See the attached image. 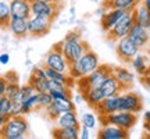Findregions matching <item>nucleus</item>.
Here are the masks:
<instances>
[{"label":"nucleus","mask_w":150,"mask_h":139,"mask_svg":"<svg viewBox=\"0 0 150 139\" xmlns=\"http://www.w3.org/2000/svg\"><path fill=\"white\" fill-rule=\"evenodd\" d=\"M99 65H100L99 56L89 48V49H86L85 53L82 54L75 63L70 64L68 75H70L72 79L76 81V79H79V78H82V77H85V75L91 74L92 71L96 70Z\"/></svg>","instance_id":"obj_1"},{"label":"nucleus","mask_w":150,"mask_h":139,"mask_svg":"<svg viewBox=\"0 0 150 139\" xmlns=\"http://www.w3.org/2000/svg\"><path fill=\"white\" fill-rule=\"evenodd\" d=\"M60 48H61V52L64 54L67 63L72 64L85 53L86 49H89V46L86 42L82 40L79 32L72 31V32L67 33L63 42H60Z\"/></svg>","instance_id":"obj_2"},{"label":"nucleus","mask_w":150,"mask_h":139,"mask_svg":"<svg viewBox=\"0 0 150 139\" xmlns=\"http://www.w3.org/2000/svg\"><path fill=\"white\" fill-rule=\"evenodd\" d=\"M29 125L28 121L21 116H11L7 118L4 127L0 131V135L6 139H22L27 135Z\"/></svg>","instance_id":"obj_3"},{"label":"nucleus","mask_w":150,"mask_h":139,"mask_svg":"<svg viewBox=\"0 0 150 139\" xmlns=\"http://www.w3.org/2000/svg\"><path fill=\"white\" fill-rule=\"evenodd\" d=\"M138 121V114L136 113H131V111H122V110H118L114 111L111 114H106V116H100V123L102 125H115L120 127L122 129H129L134 127Z\"/></svg>","instance_id":"obj_4"},{"label":"nucleus","mask_w":150,"mask_h":139,"mask_svg":"<svg viewBox=\"0 0 150 139\" xmlns=\"http://www.w3.org/2000/svg\"><path fill=\"white\" fill-rule=\"evenodd\" d=\"M111 72H112V67L100 64L96 70H93L91 74L85 75V77H82L79 79H76L78 89L81 92V91H83V89H86V88H100L102 84L104 82V79Z\"/></svg>","instance_id":"obj_5"},{"label":"nucleus","mask_w":150,"mask_h":139,"mask_svg":"<svg viewBox=\"0 0 150 139\" xmlns=\"http://www.w3.org/2000/svg\"><path fill=\"white\" fill-rule=\"evenodd\" d=\"M115 52H117L118 59L124 64H131L132 59L140 52V48H138L128 36H124L121 39H118L115 43Z\"/></svg>","instance_id":"obj_6"},{"label":"nucleus","mask_w":150,"mask_h":139,"mask_svg":"<svg viewBox=\"0 0 150 139\" xmlns=\"http://www.w3.org/2000/svg\"><path fill=\"white\" fill-rule=\"evenodd\" d=\"M134 25V16L132 11H127V14L114 25V27L107 32V39L111 42H117L118 39L124 36H128L129 29Z\"/></svg>","instance_id":"obj_7"},{"label":"nucleus","mask_w":150,"mask_h":139,"mask_svg":"<svg viewBox=\"0 0 150 139\" xmlns=\"http://www.w3.org/2000/svg\"><path fill=\"white\" fill-rule=\"evenodd\" d=\"M143 109V100L140 95L135 93V92H127L125 93H120V99H118V110L122 111H131V113H138Z\"/></svg>","instance_id":"obj_8"},{"label":"nucleus","mask_w":150,"mask_h":139,"mask_svg":"<svg viewBox=\"0 0 150 139\" xmlns=\"http://www.w3.org/2000/svg\"><path fill=\"white\" fill-rule=\"evenodd\" d=\"M45 65H46V67H50V68H53V70H57V71H61V72H67V74H68L70 64L67 63L64 54L61 52L60 43L54 45L53 49L47 53L46 59H45Z\"/></svg>","instance_id":"obj_9"},{"label":"nucleus","mask_w":150,"mask_h":139,"mask_svg":"<svg viewBox=\"0 0 150 139\" xmlns=\"http://www.w3.org/2000/svg\"><path fill=\"white\" fill-rule=\"evenodd\" d=\"M52 20L45 18V17H36L31 16L28 18V33L31 36L42 38L50 32L52 28Z\"/></svg>","instance_id":"obj_10"},{"label":"nucleus","mask_w":150,"mask_h":139,"mask_svg":"<svg viewBox=\"0 0 150 139\" xmlns=\"http://www.w3.org/2000/svg\"><path fill=\"white\" fill-rule=\"evenodd\" d=\"M46 114L50 120H54L59 117L61 113L68 111V110H75V103L72 97H67V99H53V102L50 103V106L46 109Z\"/></svg>","instance_id":"obj_11"},{"label":"nucleus","mask_w":150,"mask_h":139,"mask_svg":"<svg viewBox=\"0 0 150 139\" xmlns=\"http://www.w3.org/2000/svg\"><path fill=\"white\" fill-rule=\"evenodd\" d=\"M57 13H59L57 4L31 0V16L45 17V18H49V20L53 21L54 18L57 17Z\"/></svg>","instance_id":"obj_12"},{"label":"nucleus","mask_w":150,"mask_h":139,"mask_svg":"<svg viewBox=\"0 0 150 139\" xmlns=\"http://www.w3.org/2000/svg\"><path fill=\"white\" fill-rule=\"evenodd\" d=\"M125 14H127V11L121 10V9H106L104 14L102 16V20H100L102 29L107 33Z\"/></svg>","instance_id":"obj_13"},{"label":"nucleus","mask_w":150,"mask_h":139,"mask_svg":"<svg viewBox=\"0 0 150 139\" xmlns=\"http://www.w3.org/2000/svg\"><path fill=\"white\" fill-rule=\"evenodd\" d=\"M128 38L140 49L147 46V43L150 42L149 29L145 27H142V25H139V24H136V22H134L132 28L129 29Z\"/></svg>","instance_id":"obj_14"},{"label":"nucleus","mask_w":150,"mask_h":139,"mask_svg":"<svg viewBox=\"0 0 150 139\" xmlns=\"http://www.w3.org/2000/svg\"><path fill=\"white\" fill-rule=\"evenodd\" d=\"M11 17L17 18H29L31 17V0H10Z\"/></svg>","instance_id":"obj_15"},{"label":"nucleus","mask_w":150,"mask_h":139,"mask_svg":"<svg viewBox=\"0 0 150 139\" xmlns=\"http://www.w3.org/2000/svg\"><path fill=\"white\" fill-rule=\"evenodd\" d=\"M112 75L118 79L124 92L129 91L132 88V85L135 84L134 74L128 68H125V67H112Z\"/></svg>","instance_id":"obj_16"},{"label":"nucleus","mask_w":150,"mask_h":139,"mask_svg":"<svg viewBox=\"0 0 150 139\" xmlns=\"http://www.w3.org/2000/svg\"><path fill=\"white\" fill-rule=\"evenodd\" d=\"M128 135L129 131L115 127V125H110V124L103 125L97 132V136L100 139H125L128 138Z\"/></svg>","instance_id":"obj_17"},{"label":"nucleus","mask_w":150,"mask_h":139,"mask_svg":"<svg viewBox=\"0 0 150 139\" xmlns=\"http://www.w3.org/2000/svg\"><path fill=\"white\" fill-rule=\"evenodd\" d=\"M7 29L11 32V35L16 38H25L28 36V20L27 18H17V17H11Z\"/></svg>","instance_id":"obj_18"},{"label":"nucleus","mask_w":150,"mask_h":139,"mask_svg":"<svg viewBox=\"0 0 150 139\" xmlns=\"http://www.w3.org/2000/svg\"><path fill=\"white\" fill-rule=\"evenodd\" d=\"M46 82H47V77L45 72V67H35L29 78V84L32 85L35 92L38 93L46 92Z\"/></svg>","instance_id":"obj_19"},{"label":"nucleus","mask_w":150,"mask_h":139,"mask_svg":"<svg viewBox=\"0 0 150 139\" xmlns=\"http://www.w3.org/2000/svg\"><path fill=\"white\" fill-rule=\"evenodd\" d=\"M100 89H102L104 97L115 96V95H120L121 92H124L121 85H120V82H118V79L112 75V72L104 79V82H103L102 86H100Z\"/></svg>","instance_id":"obj_20"},{"label":"nucleus","mask_w":150,"mask_h":139,"mask_svg":"<svg viewBox=\"0 0 150 139\" xmlns=\"http://www.w3.org/2000/svg\"><path fill=\"white\" fill-rule=\"evenodd\" d=\"M118 99H120V95L104 97L102 102L95 107V110L99 113V116H106V114L118 111Z\"/></svg>","instance_id":"obj_21"},{"label":"nucleus","mask_w":150,"mask_h":139,"mask_svg":"<svg viewBox=\"0 0 150 139\" xmlns=\"http://www.w3.org/2000/svg\"><path fill=\"white\" fill-rule=\"evenodd\" d=\"M132 16H134V22L150 29V10L142 1L132 10Z\"/></svg>","instance_id":"obj_22"},{"label":"nucleus","mask_w":150,"mask_h":139,"mask_svg":"<svg viewBox=\"0 0 150 139\" xmlns=\"http://www.w3.org/2000/svg\"><path fill=\"white\" fill-rule=\"evenodd\" d=\"M79 93H82L83 100L91 107H93V109L104 99V95H103V92L100 88H86L83 91H81Z\"/></svg>","instance_id":"obj_23"},{"label":"nucleus","mask_w":150,"mask_h":139,"mask_svg":"<svg viewBox=\"0 0 150 139\" xmlns=\"http://www.w3.org/2000/svg\"><path fill=\"white\" fill-rule=\"evenodd\" d=\"M56 124L60 128H67V127H78L79 128V120L76 117L75 110H68V111L61 113L56 118Z\"/></svg>","instance_id":"obj_24"},{"label":"nucleus","mask_w":150,"mask_h":139,"mask_svg":"<svg viewBox=\"0 0 150 139\" xmlns=\"http://www.w3.org/2000/svg\"><path fill=\"white\" fill-rule=\"evenodd\" d=\"M140 0H104L103 9H121L125 11H132Z\"/></svg>","instance_id":"obj_25"},{"label":"nucleus","mask_w":150,"mask_h":139,"mask_svg":"<svg viewBox=\"0 0 150 139\" xmlns=\"http://www.w3.org/2000/svg\"><path fill=\"white\" fill-rule=\"evenodd\" d=\"M131 65L134 67V70L140 75V77L147 75L150 72V64H149L147 57H146L145 54L138 53L134 57V59H132V61H131Z\"/></svg>","instance_id":"obj_26"},{"label":"nucleus","mask_w":150,"mask_h":139,"mask_svg":"<svg viewBox=\"0 0 150 139\" xmlns=\"http://www.w3.org/2000/svg\"><path fill=\"white\" fill-rule=\"evenodd\" d=\"M53 136L57 139H78L79 138V128L78 127H67V128L53 129Z\"/></svg>","instance_id":"obj_27"},{"label":"nucleus","mask_w":150,"mask_h":139,"mask_svg":"<svg viewBox=\"0 0 150 139\" xmlns=\"http://www.w3.org/2000/svg\"><path fill=\"white\" fill-rule=\"evenodd\" d=\"M10 18H11L10 4L7 1H4V0H0V28H7Z\"/></svg>","instance_id":"obj_28"},{"label":"nucleus","mask_w":150,"mask_h":139,"mask_svg":"<svg viewBox=\"0 0 150 139\" xmlns=\"http://www.w3.org/2000/svg\"><path fill=\"white\" fill-rule=\"evenodd\" d=\"M38 104H39V95L36 93H33L32 96H29L27 100H24L21 103V111L22 114H28V113H31L32 110L38 109Z\"/></svg>","instance_id":"obj_29"},{"label":"nucleus","mask_w":150,"mask_h":139,"mask_svg":"<svg viewBox=\"0 0 150 139\" xmlns=\"http://www.w3.org/2000/svg\"><path fill=\"white\" fill-rule=\"evenodd\" d=\"M33 93H36V92H35V89L32 88V85L28 82L27 85H22L21 88H20V93H18V96H17L16 99H13V102L14 103H22L24 100H27L29 96H32Z\"/></svg>","instance_id":"obj_30"},{"label":"nucleus","mask_w":150,"mask_h":139,"mask_svg":"<svg viewBox=\"0 0 150 139\" xmlns=\"http://www.w3.org/2000/svg\"><path fill=\"white\" fill-rule=\"evenodd\" d=\"M11 109H13V100L10 97H7L6 95L0 96V116L10 117Z\"/></svg>","instance_id":"obj_31"},{"label":"nucleus","mask_w":150,"mask_h":139,"mask_svg":"<svg viewBox=\"0 0 150 139\" xmlns=\"http://www.w3.org/2000/svg\"><path fill=\"white\" fill-rule=\"evenodd\" d=\"M20 88H21V85H20L17 81H8L7 89H6V96L10 97L11 100L16 99V97L18 96V93H20Z\"/></svg>","instance_id":"obj_32"},{"label":"nucleus","mask_w":150,"mask_h":139,"mask_svg":"<svg viewBox=\"0 0 150 139\" xmlns=\"http://www.w3.org/2000/svg\"><path fill=\"white\" fill-rule=\"evenodd\" d=\"M82 124H83V127H86V128H89V129L96 128L97 120H96V117H95V114L85 113V114L82 116Z\"/></svg>","instance_id":"obj_33"},{"label":"nucleus","mask_w":150,"mask_h":139,"mask_svg":"<svg viewBox=\"0 0 150 139\" xmlns=\"http://www.w3.org/2000/svg\"><path fill=\"white\" fill-rule=\"evenodd\" d=\"M39 95V104H38V109H46L47 106H50V103L53 102V97L49 92H40L38 93Z\"/></svg>","instance_id":"obj_34"},{"label":"nucleus","mask_w":150,"mask_h":139,"mask_svg":"<svg viewBox=\"0 0 150 139\" xmlns=\"http://www.w3.org/2000/svg\"><path fill=\"white\" fill-rule=\"evenodd\" d=\"M7 84L8 81L6 77H0V96L6 95V89H7Z\"/></svg>","instance_id":"obj_35"},{"label":"nucleus","mask_w":150,"mask_h":139,"mask_svg":"<svg viewBox=\"0 0 150 139\" xmlns=\"http://www.w3.org/2000/svg\"><path fill=\"white\" fill-rule=\"evenodd\" d=\"M140 82H142V85L145 86L146 89L150 92V72L147 75H143V77H140Z\"/></svg>","instance_id":"obj_36"},{"label":"nucleus","mask_w":150,"mask_h":139,"mask_svg":"<svg viewBox=\"0 0 150 139\" xmlns=\"http://www.w3.org/2000/svg\"><path fill=\"white\" fill-rule=\"evenodd\" d=\"M8 63H10V54L8 53H1L0 54V64L7 65Z\"/></svg>","instance_id":"obj_37"},{"label":"nucleus","mask_w":150,"mask_h":139,"mask_svg":"<svg viewBox=\"0 0 150 139\" xmlns=\"http://www.w3.org/2000/svg\"><path fill=\"white\" fill-rule=\"evenodd\" d=\"M89 131H91L89 128H86V127H82V131L79 132V138H81V139H89V138H91V134H89Z\"/></svg>","instance_id":"obj_38"},{"label":"nucleus","mask_w":150,"mask_h":139,"mask_svg":"<svg viewBox=\"0 0 150 139\" xmlns=\"http://www.w3.org/2000/svg\"><path fill=\"white\" fill-rule=\"evenodd\" d=\"M74 102L76 103V104H81L82 102H85V100H83V96H82V93H78V95L74 97Z\"/></svg>","instance_id":"obj_39"},{"label":"nucleus","mask_w":150,"mask_h":139,"mask_svg":"<svg viewBox=\"0 0 150 139\" xmlns=\"http://www.w3.org/2000/svg\"><path fill=\"white\" fill-rule=\"evenodd\" d=\"M7 118H8V117H4V116H0V131H1V128L4 127L6 121H7Z\"/></svg>","instance_id":"obj_40"},{"label":"nucleus","mask_w":150,"mask_h":139,"mask_svg":"<svg viewBox=\"0 0 150 139\" xmlns=\"http://www.w3.org/2000/svg\"><path fill=\"white\" fill-rule=\"evenodd\" d=\"M145 129H146V138H150V124H145Z\"/></svg>","instance_id":"obj_41"},{"label":"nucleus","mask_w":150,"mask_h":139,"mask_svg":"<svg viewBox=\"0 0 150 139\" xmlns=\"http://www.w3.org/2000/svg\"><path fill=\"white\" fill-rule=\"evenodd\" d=\"M145 124H150V110L145 113Z\"/></svg>","instance_id":"obj_42"},{"label":"nucleus","mask_w":150,"mask_h":139,"mask_svg":"<svg viewBox=\"0 0 150 139\" xmlns=\"http://www.w3.org/2000/svg\"><path fill=\"white\" fill-rule=\"evenodd\" d=\"M36 1H45V3H53V4H57L60 0H36Z\"/></svg>","instance_id":"obj_43"},{"label":"nucleus","mask_w":150,"mask_h":139,"mask_svg":"<svg viewBox=\"0 0 150 139\" xmlns=\"http://www.w3.org/2000/svg\"><path fill=\"white\" fill-rule=\"evenodd\" d=\"M140 1H142V3H143V4L150 10V0H140Z\"/></svg>","instance_id":"obj_44"}]
</instances>
